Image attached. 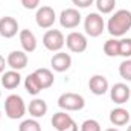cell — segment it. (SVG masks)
I'll return each mask as SVG.
<instances>
[{
  "label": "cell",
  "mask_w": 131,
  "mask_h": 131,
  "mask_svg": "<svg viewBox=\"0 0 131 131\" xmlns=\"http://www.w3.org/2000/svg\"><path fill=\"white\" fill-rule=\"evenodd\" d=\"M130 29H131V11H128V9L116 11L107 23V31L114 38L116 37H124Z\"/></svg>",
  "instance_id": "cell-1"
},
{
  "label": "cell",
  "mask_w": 131,
  "mask_h": 131,
  "mask_svg": "<svg viewBox=\"0 0 131 131\" xmlns=\"http://www.w3.org/2000/svg\"><path fill=\"white\" fill-rule=\"evenodd\" d=\"M130 111L122 108V107H117V108H113L110 111V122L114 125V127H124L130 122Z\"/></svg>",
  "instance_id": "cell-15"
},
{
  "label": "cell",
  "mask_w": 131,
  "mask_h": 131,
  "mask_svg": "<svg viewBox=\"0 0 131 131\" xmlns=\"http://www.w3.org/2000/svg\"><path fill=\"white\" fill-rule=\"evenodd\" d=\"M79 23H81V14L75 8H67L60 14V25L66 29L78 28Z\"/></svg>",
  "instance_id": "cell-8"
},
{
  "label": "cell",
  "mask_w": 131,
  "mask_h": 131,
  "mask_svg": "<svg viewBox=\"0 0 131 131\" xmlns=\"http://www.w3.org/2000/svg\"><path fill=\"white\" fill-rule=\"evenodd\" d=\"M119 57H124L125 60L131 58V38L119 40Z\"/></svg>",
  "instance_id": "cell-24"
},
{
  "label": "cell",
  "mask_w": 131,
  "mask_h": 131,
  "mask_svg": "<svg viewBox=\"0 0 131 131\" xmlns=\"http://www.w3.org/2000/svg\"><path fill=\"white\" fill-rule=\"evenodd\" d=\"M0 117H2V114H0Z\"/></svg>",
  "instance_id": "cell-33"
},
{
  "label": "cell",
  "mask_w": 131,
  "mask_h": 131,
  "mask_svg": "<svg viewBox=\"0 0 131 131\" xmlns=\"http://www.w3.org/2000/svg\"><path fill=\"white\" fill-rule=\"evenodd\" d=\"M25 89H26V92L29 93V95H38L43 89H41V85H40V82H38V79H37V76H35V73H31V75H28L26 76V79H25Z\"/></svg>",
  "instance_id": "cell-20"
},
{
  "label": "cell",
  "mask_w": 131,
  "mask_h": 131,
  "mask_svg": "<svg viewBox=\"0 0 131 131\" xmlns=\"http://www.w3.org/2000/svg\"><path fill=\"white\" fill-rule=\"evenodd\" d=\"M50 66H52V69H53L55 72H60V73L67 72V70L70 69V66H72V57H70L69 53L60 50V52H57V53L52 57Z\"/></svg>",
  "instance_id": "cell-13"
},
{
  "label": "cell",
  "mask_w": 131,
  "mask_h": 131,
  "mask_svg": "<svg viewBox=\"0 0 131 131\" xmlns=\"http://www.w3.org/2000/svg\"><path fill=\"white\" fill-rule=\"evenodd\" d=\"M110 96H111V101H113L114 104L122 105V104L128 102V99H130V96H131V90H130V87H128L127 84L117 82V84H114V85L111 87Z\"/></svg>",
  "instance_id": "cell-9"
},
{
  "label": "cell",
  "mask_w": 131,
  "mask_h": 131,
  "mask_svg": "<svg viewBox=\"0 0 131 131\" xmlns=\"http://www.w3.org/2000/svg\"><path fill=\"white\" fill-rule=\"evenodd\" d=\"M18 38H20V44H21V47L26 53H31L37 49V37L34 35L32 31L21 29L20 34H18Z\"/></svg>",
  "instance_id": "cell-14"
},
{
  "label": "cell",
  "mask_w": 131,
  "mask_h": 131,
  "mask_svg": "<svg viewBox=\"0 0 131 131\" xmlns=\"http://www.w3.org/2000/svg\"><path fill=\"white\" fill-rule=\"evenodd\" d=\"M18 131H41V125L37 119H26L20 124Z\"/></svg>",
  "instance_id": "cell-23"
},
{
  "label": "cell",
  "mask_w": 131,
  "mask_h": 131,
  "mask_svg": "<svg viewBox=\"0 0 131 131\" xmlns=\"http://www.w3.org/2000/svg\"><path fill=\"white\" fill-rule=\"evenodd\" d=\"M0 96H2V92H0Z\"/></svg>",
  "instance_id": "cell-32"
},
{
  "label": "cell",
  "mask_w": 131,
  "mask_h": 131,
  "mask_svg": "<svg viewBox=\"0 0 131 131\" xmlns=\"http://www.w3.org/2000/svg\"><path fill=\"white\" fill-rule=\"evenodd\" d=\"M43 44L50 52H60L66 44V38L61 31L58 29H49L43 35Z\"/></svg>",
  "instance_id": "cell-5"
},
{
  "label": "cell",
  "mask_w": 131,
  "mask_h": 131,
  "mask_svg": "<svg viewBox=\"0 0 131 131\" xmlns=\"http://www.w3.org/2000/svg\"><path fill=\"white\" fill-rule=\"evenodd\" d=\"M72 122H73L72 116L67 114L66 111H58V113H55L52 116V125L57 131H64Z\"/></svg>",
  "instance_id": "cell-19"
},
{
  "label": "cell",
  "mask_w": 131,
  "mask_h": 131,
  "mask_svg": "<svg viewBox=\"0 0 131 131\" xmlns=\"http://www.w3.org/2000/svg\"><path fill=\"white\" fill-rule=\"evenodd\" d=\"M6 63L8 66L12 69V70H23L26 66H28V55L25 50H12L8 58H6Z\"/></svg>",
  "instance_id": "cell-11"
},
{
  "label": "cell",
  "mask_w": 131,
  "mask_h": 131,
  "mask_svg": "<svg viewBox=\"0 0 131 131\" xmlns=\"http://www.w3.org/2000/svg\"><path fill=\"white\" fill-rule=\"evenodd\" d=\"M20 82H21V76H20V73L17 70H8L2 76V85L5 89H8V90L17 89L20 85Z\"/></svg>",
  "instance_id": "cell-17"
},
{
  "label": "cell",
  "mask_w": 131,
  "mask_h": 131,
  "mask_svg": "<svg viewBox=\"0 0 131 131\" xmlns=\"http://www.w3.org/2000/svg\"><path fill=\"white\" fill-rule=\"evenodd\" d=\"M95 5L101 14H110L114 11L116 0H95Z\"/></svg>",
  "instance_id": "cell-22"
},
{
  "label": "cell",
  "mask_w": 131,
  "mask_h": 131,
  "mask_svg": "<svg viewBox=\"0 0 131 131\" xmlns=\"http://www.w3.org/2000/svg\"><path fill=\"white\" fill-rule=\"evenodd\" d=\"M28 110H29V114L32 116L34 119H40V117L46 116V113H47V104H46L44 99L35 98L29 102Z\"/></svg>",
  "instance_id": "cell-16"
},
{
  "label": "cell",
  "mask_w": 131,
  "mask_h": 131,
  "mask_svg": "<svg viewBox=\"0 0 131 131\" xmlns=\"http://www.w3.org/2000/svg\"><path fill=\"white\" fill-rule=\"evenodd\" d=\"M95 0H72V3L78 8H89L90 5H93Z\"/></svg>",
  "instance_id": "cell-28"
},
{
  "label": "cell",
  "mask_w": 131,
  "mask_h": 131,
  "mask_svg": "<svg viewBox=\"0 0 131 131\" xmlns=\"http://www.w3.org/2000/svg\"><path fill=\"white\" fill-rule=\"evenodd\" d=\"M104 53L110 58L119 57V40L116 38H110L104 43Z\"/></svg>",
  "instance_id": "cell-21"
},
{
  "label": "cell",
  "mask_w": 131,
  "mask_h": 131,
  "mask_svg": "<svg viewBox=\"0 0 131 131\" xmlns=\"http://www.w3.org/2000/svg\"><path fill=\"white\" fill-rule=\"evenodd\" d=\"M34 73H35V76H37V79H38V82H40V85H41L43 90L50 89V87L53 85L55 78H53V73H52L49 69L41 67V69H37Z\"/></svg>",
  "instance_id": "cell-18"
},
{
  "label": "cell",
  "mask_w": 131,
  "mask_h": 131,
  "mask_svg": "<svg viewBox=\"0 0 131 131\" xmlns=\"http://www.w3.org/2000/svg\"><path fill=\"white\" fill-rule=\"evenodd\" d=\"M6 66H8L6 60H5V58L0 55V73H3V72H5V67H6Z\"/></svg>",
  "instance_id": "cell-29"
},
{
  "label": "cell",
  "mask_w": 131,
  "mask_h": 131,
  "mask_svg": "<svg viewBox=\"0 0 131 131\" xmlns=\"http://www.w3.org/2000/svg\"><path fill=\"white\" fill-rule=\"evenodd\" d=\"M105 131H121V130H117V128H107Z\"/></svg>",
  "instance_id": "cell-30"
},
{
  "label": "cell",
  "mask_w": 131,
  "mask_h": 131,
  "mask_svg": "<svg viewBox=\"0 0 131 131\" xmlns=\"http://www.w3.org/2000/svg\"><path fill=\"white\" fill-rule=\"evenodd\" d=\"M5 113L9 119H21L26 113V104L20 95H9L5 99Z\"/></svg>",
  "instance_id": "cell-2"
},
{
  "label": "cell",
  "mask_w": 131,
  "mask_h": 131,
  "mask_svg": "<svg viewBox=\"0 0 131 131\" xmlns=\"http://www.w3.org/2000/svg\"><path fill=\"white\" fill-rule=\"evenodd\" d=\"M108 79L104 75H93L89 81V89L93 95L96 96H102L108 92Z\"/></svg>",
  "instance_id": "cell-12"
},
{
  "label": "cell",
  "mask_w": 131,
  "mask_h": 131,
  "mask_svg": "<svg viewBox=\"0 0 131 131\" xmlns=\"http://www.w3.org/2000/svg\"><path fill=\"white\" fill-rule=\"evenodd\" d=\"M21 5L25 9H37L40 5V0H21Z\"/></svg>",
  "instance_id": "cell-27"
},
{
  "label": "cell",
  "mask_w": 131,
  "mask_h": 131,
  "mask_svg": "<svg viewBox=\"0 0 131 131\" xmlns=\"http://www.w3.org/2000/svg\"><path fill=\"white\" fill-rule=\"evenodd\" d=\"M18 32V21L14 17H2L0 18V35L3 38H12Z\"/></svg>",
  "instance_id": "cell-10"
},
{
  "label": "cell",
  "mask_w": 131,
  "mask_h": 131,
  "mask_svg": "<svg viewBox=\"0 0 131 131\" xmlns=\"http://www.w3.org/2000/svg\"><path fill=\"white\" fill-rule=\"evenodd\" d=\"M58 107L66 111H79L85 107V99L78 93H63L58 98Z\"/></svg>",
  "instance_id": "cell-3"
},
{
  "label": "cell",
  "mask_w": 131,
  "mask_h": 131,
  "mask_svg": "<svg viewBox=\"0 0 131 131\" xmlns=\"http://www.w3.org/2000/svg\"><path fill=\"white\" fill-rule=\"evenodd\" d=\"M66 46L73 53H82V52H85V49L89 46V41H87V37L84 34L70 32L66 37Z\"/></svg>",
  "instance_id": "cell-6"
},
{
  "label": "cell",
  "mask_w": 131,
  "mask_h": 131,
  "mask_svg": "<svg viewBox=\"0 0 131 131\" xmlns=\"http://www.w3.org/2000/svg\"><path fill=\"white\" fill-rule=\"evenodd\" d=\"M57 20V14L53 11V8L50 6H41L37 9V14H35V21L38 25V28L41 29H49L53 26Z\"/></svg>",
  "instance_id": "cell-7"
},
{
  "label": "cell",
  "mask_w": 131,
  "mask_h": 131,
  "mask_svg": "<svg viewBox=\"0 0 131 131\" xmlns=\"http://www.w3.org/2000/svg\"><path fill=\"white\" fill-rule=\"evenodd\" d=\"M127 131H131V125H130V127H128V130H127Z\"/></svg>",
  "instance_id": "cell-31"
},
{
  "label": "cell",
  "mask_w": 131,
  "mask_h": 131,
  "mask_svg": "<svg viewBox=\"0 0 131 131\" xmlns=\"http://www.w3.org/2000/svg\"><path fill=\"white\" fill-rule=\"evenodd\" d=\"M81 131H101V125H99L98 121H95V119H87V121L82 122Z\"/></svg>",
  "instance_id": "cell-26"
},
{
  "label": "cell",
  "mask_w": 131,
  "mask_h": 131,
  "mask_svg": "<svg viewBox=\"0 0 131 131\" xmlns=\"http://www.w3.org/2000/svg\"><path fill=\"white\" fill-rule=\"evenodd\" d=\"M84 29H85L87 35H90L93 38L102 35L104 29H105V23H104L102 15L98 12H90L84 20Z\"/></svg>",
  "instance_id": "cell-4"
},
{
  "label": "cell",
  "mask_w": 131,
  "mask_h": 131,
  "mask_svg": "<svg viewBox=\"0 0 131 131\" xmlns=\"http://www.w3.org/2000/svg\"><path fill=\"white\" fill-rule=\"evenodd\" d=\"M119 75L125 81H130L131 82V58H127V60H124L121 63V66H119Z\"/></svg>",
  "instance_id": "cell-25"
}]
</instances>
